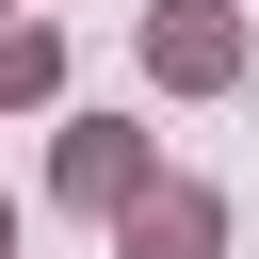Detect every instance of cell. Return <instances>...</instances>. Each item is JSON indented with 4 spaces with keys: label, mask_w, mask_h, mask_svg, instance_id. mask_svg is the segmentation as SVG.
Returning <instances> with one entry per match:
<instances>
[{
    "label": "cell",
    "mask_w": 259,
    "mask_h": 259,
    "mask_svg": "<svg viewBox=\"0 0 259 259\" xmlns=\"http://www.w3.org/2000/svg\"><path fill=\"white\" fill-rule=\"evenodd\" d=\"M65 97V32L49 16H0V113H49Z\"/></svg>",
    "instance_id": "obj_4"
},
{
    "label": "cell",
    "mask_w": 259,
    "mask_h": 259,
    "mask_svg": "<svg viewBox=\"0 0 259 259\" xmlns=\"http://www.w3.org/2000/svg\"><path fill=\"white\" fill-rule=\"evenodd\" d=\"M146 81H162V97H227V81H243V16H227V0H162V16H146Z\"/></svg>",
    "instance_id": "obj_1"
},
{
    "label": "cell",
    "mask_w": 259,
    "mask_h": 259,
    "mask_svg": "<svg viewBox=\"0 0 259 259\" xmlns=\"http://www.w3.org/2000/svg\"><path fill=\"white\" fill-rule=\"evenodd\" d=\"M130 178H146V130H130V113H81V130H65V162H49V194H65V210H113Z\"/></svg>",
    "instance_id": "obj_3"
},
{
    "label": "cell",
    "mask_w": 259,
    "mask_h": 259,
    "mask_svg": "<svg viewBox=\"0 0 259 259\" xmlns=\"http://www.w3.org/2000/svg\"><path fill=\"white\" fill-rule=\"evenodd\" d=\"M0 259H16V194H0Z\"/></svg>",
    "instance_id": "obj_5"
},
{
    "label": "cell",
    "mask_w": 259,
    "mask_h": 259,
    "mask_svg": "<svg viewBox=\"0 0 259 259\" xmlns=\"http://www.w3.org/2000/svg\"><path fill=\"white\" fill-rule=\"evenodd\" d=\"M113 243L130 259H227V194L210 178H130L113 194Z\"/></svg>",
    "instance_id": "obj_2"
}]
</instances>
